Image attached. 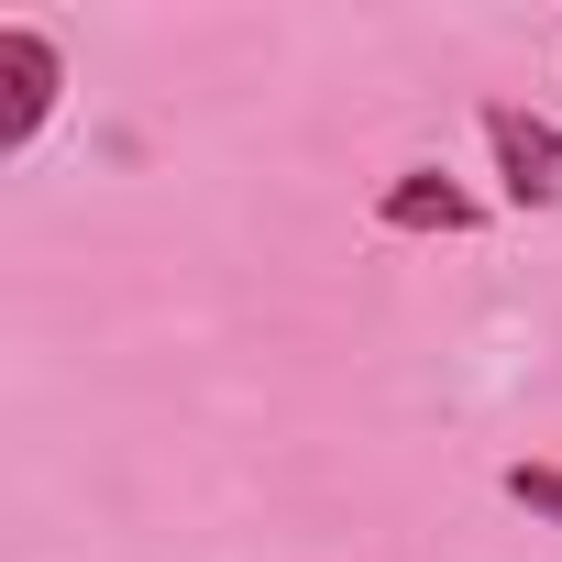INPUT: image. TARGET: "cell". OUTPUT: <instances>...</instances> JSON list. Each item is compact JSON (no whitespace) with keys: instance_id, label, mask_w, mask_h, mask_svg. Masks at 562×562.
<instances>
[{"instance_id":"cell-1","label":"cell","mask_w":562,"mask_h":562,"mask_svg":"<svg viewBox=\"0 0 562 562\" xmlns=\"http://www.w3.org/2000/svg\"><path fill=\"white\" fill-rule=\"evenodd\" d=\"M0 155H23L45 122H56V100H67V56H56V34L45 23H0Z\"/></svg>"},{"instance_id":"cell-2","label":"cell","mask_w":562,"mask_h":562,"mask_svg":"<svg viewBox=\"0 0 562 562\" xmlns=\"http://www.w3.org/2000/svg\"><path fill=\"white\" fill-rule=\"evenodd\" d=\"M485 155H496L507 210H551V199H562V122H551V111L485 100Z\"/></svg>"},{"instance_id":"cell-3","label":"cell","mask_w":562,"mask_h":562,"mask_svg":"<svg viewBox=\"0 0 562 562\" xmlns=\"http://www.w3.org/2000/svg\"><path fill=\"white\" fill-rule=\"evenodd\" d=\"M474 221H485L474 188H452L441 166H397V177L375 188V232H441V243H452V232H474Z\"/></svg>"},{"instance_id":"cell-4","label":"cell","mask_w":562,"mask_h":562,"mask_svg":"<svg viewBox=\"0 0 562 562\" xmlns=\"http://www.w3.org/2000/svg\"><path fill=\"white\" fill-rule=\"evenodd\" d=\"M496 485H507V496H518V507H529L540 529H562V463H507Z\"/></svg>"}]
</instances>
